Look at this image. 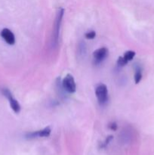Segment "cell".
I'll use <instances>...</instances> for the list:
<instances>
[{
	"instance_id": "1",
	"label": "cell",
	"mask_w": 154,
	"mask_h": 155,
	"mask_svg": "<svg viewBox=\"0 0 154 155\" xmlns=\"http://www.w3.org/2000/svg\"><path fill=\"white\" fill-rule=\"evenodd\" d=\"M63 14H64V9L59 8L56 14L55 22H54V29L52 32V39H51V43L54 47H57L58 45L59 36H60V26H61V21L63 19Z\"/></svg>"
},
{
	"instance_id": "2",
	"label": "cell",
	"mask_w": 154,
	"mask_h": 155,
	"mask_svg": "<svg viewBox=\"0 0 154 155\" xmlns=\"http://www.w3.org/2000/svg\"><path fill=\"white\" fill-rule=\"evenodd\" d=\"M95 95L101 105L105 104L108 101V89L107 86L103 83L98 85L95 89Z\"/></svg>"
},
{
	"instance_id": "3",
	"label": "cell",
	"mask_w": 154,
	"mask_h": 155,
	"mask_svg": "<svg viewBox=\"0 0 154 155\" xmlns=\"http://www.w3.org/2000/svg\"><path fill=\"white\" fill-rule=\"evenodd\" d=\"M62 86L63 89L67 93H74L76 91V85L75 80L71 74H68L62 80Z\"/></svg>"
},
{
	"instance_id": "4",
	"label": "cell",
	"mask_w": 154,
	"mask_h": 155,
	"mask_svg": "<svg viewBox=\"0 0 154 155\" xmlns=\"http://www.w3.org/2000/svg\"><path fill=\"white\" fill-rule=\"evenodd\" d=\"M108 49L105 47L95 50L93 53L94 61H95V64H100L101 63H102L108 56Z\"/></svg>"
},
{
	"instance_id": "5",
	"label": "cell",
	"mask_w": 154,
	"mask_h": 155,
	"mask_svg": "<svg viewBox=\"0 0 154 155\" xmlns=\"http://www.w3.org/2000/svg\"><path fill=\"white\" fill-rule=\"evenodd\" d=\"M51 133V130L49 127L44 128L43 130H39L36 132H31L26 135V138L29 139H36V138H46L50 136Z\"/></svg>"
},
{
	"instance_id": "6",
	"label": "cell",
	"mask_w": 154,
	"mask_h": 155,
	"mask_svg": "<svg viewBox=\"0 0 154 155\" xmlns=\"http://www.w3.org/2000/svg\"><path fill=\"white\" fill-rule=\"evenodd\" d=\"M0 35L2 37V39H4L5 42L6 43H8V45H14L15 43V36L14 34L12 33V31H11L8 28H4L2 30Z\"/></svg>"
},
{
	"instance_id": "7",
	"label": "cell",
	"mask_w": 154,
	"mask_h": 155,
	"mask_svg": "<svg viewBox=\"0 0 154 155\" xmlns=\"http://www.w3.org/2000/svg\"><path fill=\"white\" fill-rule=\"evenodd\" d=\"M9 101V104H10L11 108L12 109L14 112L15 114H19L20 111H21V105H20L19 102L14 98L13 95L9 97L8 98H7Z\"/></svg>"
},
{
	"instance_id": "8",
	"label": "cell",
	"mask_w": 154,
	"mask_h": 155,
	"mask_svg": "<svg viewBox=\"0 0 154 155\" xmlns=\"http://www.w3.org/2000/svg\"><path fill=\"white\" fill-rule=\"evenodd\" d=\"M143 77V72H142V68L140 65H136L134 67V82L136 84H138L142 80Z\"/></svg>"
},
{
	"instance_id": "9",
	"label": "cell",
	"mask_w": 154,
	"mask_h": 155,
	"mask_svg": "<svg viewBox=\"0 0 154 155\" xmlns=\"http://www.w3.org/2000/svg\"><path fill=\"white\" fill-rule=\"evenodd\" d=\"M135 54H136L135 51L129 50V51H125V54H124V55H123V57H124V58H125V60L128 62L134 58V56H135Z\"/></svg>"
},
{
	"instance_id": "10",
	"label": "cell",
	"mask_w": 154,
	"mask_h": 155,
	"mask_svg": "<svg viewBox=\"0 0 154 155\" xmlns=\"http://www.w3.org/2000/svg\"><path fill=\"white\" fill-rule=\"evenodd\" d=\"M127 64H128V61H127L124 58L123 56H120V57H119V58H118V60H117L118 66L124 67V66H125Z\"/></svg>"
},
{
	"instance_id": "11",
	"label": "cell",
	"mask_w": 154,
	"mask_h": 155,
	"mask_svg": "<svg viewBox=\"0 0 154 155\" xmlns=\"http://www.w3.org/2000/svg\"><path fill=\"white\" fill-rule=\"evenodd\" d=\"M85 38L87 39H93L96 36V33L94 30H91V31H89L88 33H86L85 34Z\"/></svg>"
},
{
	"instance_id": "12",
	"label": "cell",
	"mask_w": 154,
	"mask_h": 155,
	"mask_svg": "<svg viewBox=\"0 0 154 155\" xmlns=\"http://www.w3.org/2000/svg\"><path fill=\"white\" fill-rule=\"evenodd\" d=\"M108 127H109V129H110V130H113V131H116V130H117L118 127H117V124H116V123L112 122V123H110V124H109Z\"/></svg>"
}]
</instances>
